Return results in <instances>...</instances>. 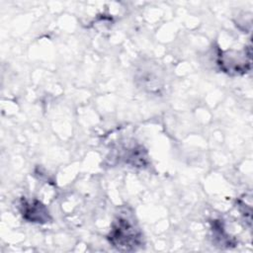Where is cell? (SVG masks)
I'll return each mask as SVG.
<instances>
[{
	"mask_svg": "<svg viewBox=\"0 0 253 253\" xmlns=\"http://www.w3.org/2000/svg\"><path fill=\"white\" fill-rule=\"evenodd\" d=\"M109 238L114 246L125 250L135 249L140 241L137 229L126 219H119L117 221Z\"/></svg>",
	"mask_w": 253,
	"mask_h": 253,
	"instance_id": "cell-1",
	"label": "cell"
}]
</instances>
